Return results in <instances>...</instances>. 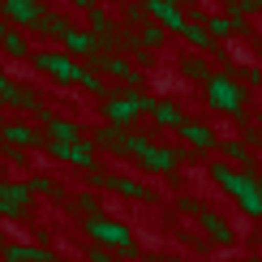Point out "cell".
Returning a JSON list of instances; mask_svg holds the SVG:
<instances>
[{
  "label": "cell",
  "mask_w": 262,
  "mask_h": 262,
  "mask_svg": "<svg viewBox=\"0 0 262 262\" xmlns=\"http://www.w3.org/2000/svg\"><path fill=\"white\" fill-rule=\"evenodd\" d=\"M30 189L43 193V198H64V189H60V185L52 181V177H35V181H30Z\"/></svg>",
  "instance_id": "20"
},
{
  "label": "cell",
  "mask_w": 262,
  "mask_h": 262,
  "mask_svg": "<svg viewBox=\"0 0 262 262\" xmlns=\"http://www.w3.org/2000/svg\"><path fill=\"white\" fill-rule=\"evenodd\" d=\"M64 48H69L73 56H99V39L82 35V30H69V35H64Z\"/></svg>",
  "instance_id": "14"
},
{
  "label": "cell",
  "mask_w": 262,
  "mask_h": 262,
  "mask_svg": "<svg viewBox=\"0 0 262 262\" xmlns=\"http://www.w3.org/2000/svg\"><path fill=\"white\" fill-rule=\"evenodd\" d=\"M181 138L189 142L193 150H215V146H220V138H215L206 125H181Z\"/></svg>",
  "instance_id": "12"
},
{
  "label": "cell",
  "mask_w": 262,
  "mask_h": 262,
  "mask_svg": "<svg viewBox=\"0 0 262 262\" xmlns=\"http://www.w3.org/2000/svg\"><path fill=\"white\" fill-rule=\"evenodd\" d=\"M211 177L220 181L236 202H241V211H245V215L262 220V185H258V177H249V172H236L232 163H224V159H215V163H211Z\"/></svg>",
  "instance_id": "1"
},
{
  "label": "cell",
  "mask_w": 262,
  "mask_h": 262,
  "mask_svg": "<svg viewBox=\"0 0 262 262\" xmlns=\"http://www.w3.org/2000/svg\"><path fill=\"white\" fill-rule=\"evenodd\" d=\"M0 39H5V26H0Z\"/></svg>",
  "instance_id": "27"
},
{
  "label": "cell",
  "mask_w": 262,
  "mask_h": 262,
  "mask_svg": "<svg viewBox=\"0 0 262 262\" xmlns=\"http://www.w3.org/2000/svg\"><path fill=\"white\" fill-rule=\"evenodd\" d=\"M0 43H5V52H9V56H26V39H21V35H13V30H5V39H0Z\"/></svg>",
  "instance_id": "21"
},
{
  "label": "cell",
  "mask_w": 262,
  "mask_h": 262,
  "mask_svg": "<svg viewBox=\"0 0 262 262\" xmlns=\"http://www.w3.org/2000/svg\"><path fill=\"white\" fill-rule=\"evenodd\" d=\"M185 73H189V78H198V82H211V78H215V73L206 69V64H202L198 56H193V60H185Z\"/></svg>",
  "instance_id": "22"
},
{
  "label": "cell",
  "mask_w": 262,
  "mask_h": 262,
  "mask_svg": "<svg viewBox=\"0 0 262 262\" xmlns=\"http://www.w3.org/2000/svg\"><path fill=\"white\" fill-rule=\"evenodd\" d=\"M5 142H13V146H21V150H30V146H48V138H43V134H35L30 125H9Z\"/></svg>",
  "instance_id": "13"
},
{
  "label": "cell",
  "mask_w": 262,
  "mask_h": 262,
  "mask_svg": "<svg viewBox=\"0 0 262 262\" xmlns=\"http://www.w3.org/2000/svg\"><path fill=\"white\" fill-rule=\"evenodd\" d=\"M177 211H185V215H198V220H202V215H206V206H202L198 198H181V202H177Z\"/></svg>",
  "instance_id": "23"
},
{
  "label": "cell",
  "mask_w": 262,
  "mask_h": 262,
  "mask_svg": "<svg viewBox=\"0 0 262 262\" xmlns=\"http://www.w3.org/2000/svg\"><path fill=\"white\" fill-rule=\"evenodd\" d=\"M185 159H189V150H177V146H159V142L146 150V155H138V163H142L146 172H155V177L172 172V168H177V163H185Z\"/></svg>",
  "instance_id": "6"
},
{
  "label": "cell",
  "mask_w": 262,
  "mask_h": 262,
  "mask_svg": "<svg viewBox=\"0 0 262 262\" xmlns=\"http://www.w3.org/2000/svg\"><path fill=\"white\" fill-rule=\"evenodd\" d=\"M220 146H224V155L232 159V163H241L245 172L254 168V155H249V146H245V142H220Z\"/></svg>",
  "instance_id": "18"
},
{
  "label": "cell",
  "mask_w": 262,
  "mask_h": 262,
  "mask_svg": "<svg viewBox=\"0 0 262 262\" xmlns=\"http://www.w3.org/2000/svg\"><path fill=\"white\" fill-rule=\"evenodd\" d=\"M241 9H262V0H241Z\"/></svg>",
  "instance_id": "25"
},
{
  "label": "cell",
  "mask_w": 262,
  "mask_h": 262,
  "mask_svg": "<svg viewBox=\"0 0 262 262\" xmlns=\"http://www.w3.org/2000/svg\"><path fill=\"white\" fill-rule=\"evenodd\" d=\"M150 107H155V99H146V95L129 91V95H107V99H103V116H107V125L129 129L142 112H150Z\"/></svg>",
  "instance_id": "3"
},
{
  "label": "cell",
  "mask_w": 262,
  "mask_h": 262,
  "mask_svg": "<svg viewBox=\"0 0 262 262\" xmlns=\"http://www.w3.org/2000/svg\"><path fill=\"white\" fill-rule=\"evenodd\" d=\"M150 116H155L159 125H168V129H181V125H185V121H181V107H177V103H155V107H150Z\"/></svg>",
  "instance_id": "17"
},
{
  "label": "cell",
  "mask_w": 262,
  "mask_h": 262,
  "mask_svg": "<svg viewBox=\"0 0 262 262\" xmlns=\"http://www.w3.org/2000/svg\"><path fill=\"white\" fill-rule=\"evenodd\" d=\"M206 99H211V107H220V112H228V116H241V107H245V91H241L232 78L215 73V78L206 82Z\"/></svg>",
  "instance_id": "4"
},
{
  "label": "cell",
  "mask_w": 262,
  "mask_h": 262,
  "mask_svg": "<svg viewBox=\"0 0 262 262\" xmlns=\"http://www.w3.org/2000/svg\"><path fill=\"white\" fill-rule=\"evenodd\" d=\"M48 150L64 163H78V168L95 172V142H48Z\"/></svg>",
  "instance_id": "7"
},
{
  "label": "cell",
  "mask_w": 262,
  "mask_h": 262,
  "mask_svg": "<svg viewBox=\"0 0 262 262\" xmlns=\"http://www.w3.org/2000/svg\"><path fill=\"white\" fill-rule=\"evenodd\" d=\"M69 206H73L78 215H86V220L103 215V211H99V198H95V193H78V198H69Z\"/></svg>",
  "instance_id": "19"
},
{
  "label": "cell",
  "mask_w": 262,
  "mask_h": 262,
  "mask_svg": "<svg viewBox=\"0 0 262 262\" xmlns=\"http://www.w3.org/2000/svg\"><path fill=\"white\" fill-rule=\"evenodd\" d=\"M86 236L99 241V245H107L116 258H125V262H134L142 254L138 241H134V232H129L121 220H112V215H95V220H86Z\"/></svg>",
  "instance_id": "2"
},
{
  "label": "cell",
  "mask_w": 262,
  "mask_h": 262,
  "mask_svg": "<svg viewBox=\"0 0 262 262\" xmlns=\"http://www.w3.org/2000/svg\"><path fill=\"white\" fill-rule=\"evenodd\" d=\"M73 5H82V9H91V0H73Z\"/></svg>",
  "instance_id": "26"
},
{
  "label": "cell",
  "mask_w": 262,
  "mask_h": 262,
  "mask_svg": "<svg viewBox=\"0 0 262 262\" xmlns=\"http://www.w3.org/2000/svg\"><path fill=\"white\" fill-rule=\"evenodd\" d=\"M0 9H5L13 21H26V26H39V21H43V13H39L35 0H0Z\"/></svg>",
  "instance_id": "11"
},
{
  "label": "cell",
  "mask_w": 262,
  "mask_h": 262,
  "mask_svg": "<svg viewBox=\"0 0 262 262\" xmlns=\"http://www.w3.org/2000/svg\"><path fill=\"white\" fill-rule=\"evenodd\" d=\"M0 262H56V254L43 249V245H13V241H5L0 245Z\"/></svg>",
  "instance_id": "9"
},
{
  "label": "cell",
  "mask_w": 262,
  "mask_h": 262,
  "mask_svg": "<svg viewBox=\"0 0 262 262\" xmlns=\"http://www.w3.org/2000/svg\"><path fill=\"white\" fill-rule=\"evenodd\" d=\"M35 64H39V73H48V78H56L64 86L82 82V73H86V64H73L69 56H56V52H35Z\"/></svg>",
  "instance_id": "5"
},
{
  "label": "cell",
  "mask_w": 262,
  "mask_h": 262,
  "mask_svg": "<svg viewBox=\"0 0 262 262\" xmlns=\"http://www.w3.org/2000/svg\"><path fill=\"white\" fill-rule=\"evenodd\" d=\"M91 69L95 73H107V78H121L125 86H138V73L129 69L125 56H107V52H99V56H91Z\"/></svg>",
  "instance_id": "8"
},
{
  "label": "cell",
  "mask_w": 262,
  "mask_h": 262,
  "mask_svg": "<svg viewBox=\"0 0 262 262\" xmlns=\"http://www.w3.org/2000/svg\"><path fill=\"white\" fill-rule=\"evenodd\" d=\"M95 146H103V150H112V155H129V129L121 125H103V129H95Z\"/></svg>",
  "instance_id": "10"
},
{
  "label": "cell",
  "mask_w": 262,
  "mask_h": 262,
  "mask_svg": "<svg viewBox=\"0 0 262 262\" xmlns=\"http://www.w3.org/2000/svg\"><path fill=\"white\" fill-rule=\"evenodd\" d=\"M86 262H125V258H116L112 249H103V245H95V249H91V258H86Z\"/></svg>",
  "instance_id": "24"
},
{
  "label": "cell",
  "mask_w": 262,
  "mask_h": 262,
  "mask_svg": "<svg viewBox=\"0 0 262 262\" xmlns=\"http://www.w3.org/2000/svg\"><path fill=\"white\" fill-rule=\"evenodd\" d=\"M48 142H86V138H82V129L73 121H56V116H52L48 121Z\"/></svg>",
  "instance_id": "16"
},
{
  "label": "cell",
  "mask_w": 262,
  "mask_h": 262,
  "mask_svg": "<svg viewBox=\"0 0 262 262\" xmlns=\"http://www.w3.org/2000/svg\"><path fill=\"white\" fill-rule=\"evenodd\" d=\"M249 262H262V258H249Z\"/></svg>",
  "instance_id": "28"
},
{
  "label": "cell",
  "mask_w": 262,
  "mask_h": 262,
  "mask_svg": "<svg viewBox=\"0 0 262 262\" xmlns=\"http://www.w3.org/2000/svg\"><path fill=\"white\" fill-rule=\"evenodd\" d=\"M202 232H206V236H211V241H215V245H232V228H228V224L220 220V215H211V211H206V215H202Z\"/></svg>",
  "instance_id": "15"
},
{
  "label": "cell",
  "mask_w": 262,
  "mask_h": 262,
  "mask_svg": "<svg viewBox=\"0 0 262 262\" xmlns=\"http://www.w3.org/2000/svg\"><path fill=\"white\" fill-rule=\"evenodd\" d=\"M0 172H5V163H0Z\"/></svg>",
  "instance_id": "29"
}]
</instances>
